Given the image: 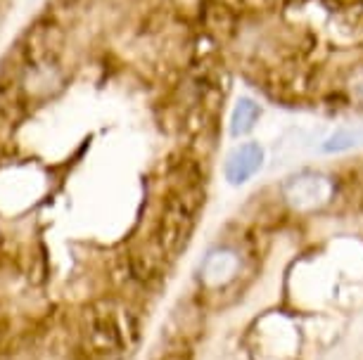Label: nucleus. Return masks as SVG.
Returning <instances> with one entry per match:
<instances>
[{"label":"nucleus","instance_id":"f257e3e1","mask_svg":"<svg viewBox=\"0 0 363 360\" xmlns=\"http://www.w3.org/2000/svg\"><path fill=\"white\" fill-rule=\"evenodd\" d=\"M335 185L325 173L301 171L283 182V199L294 211H316L333 199Z\"/></svg>","mask_w":363,"mask_h":360},{"label":"nucleus","instance_id":"f03ea898","mask_svg":"<svg viewBox=\"0 0 363 360\" xmlns=\"http://www.w3.org/2000/svg\"><path fill=\"white\" fill-rule=\"evenodd\" d=\"M264 166V147L259 142H242L238 145L225 159V180L230 185H245L255 175L262 171Z\"/></svg>","mask_w":363,"mask_h":360},{"label":"nucleus","instance_id":"7ed1b4c3","mask_svg":"<svg viewBox=\"0 0 363 360\" xmlns=\"http://www.w3.org/2000/svg\"><path fill=\"white\" fill-rule=\"evenodd\" d=\"M240 268V259L238 254L233 249H214L207 254V259L202 261V280L204 284H209V287H218V284H225L230 282L233 277H235Z\"/></svg>","mask_w":363,"mask_h":360},{"label":"nucleus","instance_id":"20e7f679","mask_svg":"<svg viewBox=\"0 0 363 360\" xmlns=\"http://www.w3.org/2000/svg\"><path fill=\"white\" fill-rule=\"evenodd\" d=\"M259 117H262V107L252 98H240L235 102V110H233V117H230V135L233 138L247 135L252 128L257 126Z\"/></svg>","mask_w":363,"mask_h":360},{"label":"nucleus","instance_id":"39448f33","mask_svg":"<svg viewBox=\"0 0 363 360\" xmlns=\"http://www.w3.org/2000/svg\"><path fill=\"white\" fill-rule=\"evenodd\" d=\"M361 145H363V128H340V131H335L330 138L320 145V152L340 154V152H349V149L361 147Z\"/></svg>","mask_w":363,"mask_h":360},{"label":"nucleus","instance_id":"423d86ee","mask_svg":"<svg viewBox=\"0 0 363 360\" xmlns=\"http://www.w3.org/2000/svg\"><path fill=\"white\" fill-rule=\"evenodd\" d=\"M352 95L359 102H363V71H359V74H354V79H352Z\"/></svg>","mask_w":363,"mask_h":360}]
</instances>
